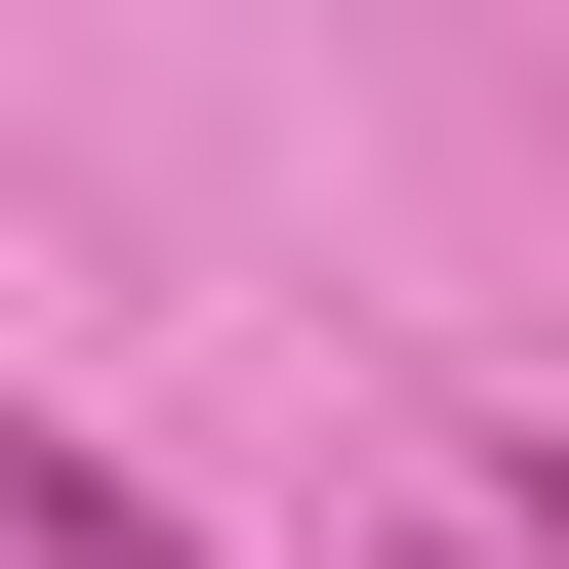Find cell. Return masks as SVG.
I'll use <instances>...</instances> for the list:
<instances>
[{"instance_id": "1", "label": "cell", "mask_w": 569, "mask_h": 569, "mask_svg": "<svg viewBox=\"0 0 569 569\" xmlns=\"http://www.w3.org/2000/svg\"><path fill=\"white\" fill-rule=\"evenodd\" d=\"M41 569H203V529H163V488H122V448H41Z\"/></svg>"}, {"instance_id": "2", "label": "cell", "mask_w": 569, "mask_h": 569, "mask_svg": "<svg viewBox=\"0 0 569 569\" xmlns=\"http://www.w3.org/2000/svg\"><path fill=\"white\" fill-rule=\"evenodd\" d=\"M529 529H569V448H529Z\"/></svg>"}]
</instances>
